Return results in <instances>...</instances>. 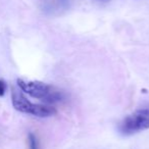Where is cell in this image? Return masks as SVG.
Returning a JSON list of instances; mask_svg holds the SVG:
<instances>
[{"instance_id": "cell-3", "label": "cell", "mask_w": 149, "mask_h": 149, "mask_svg": "<svg viewBox=\"0 0 149 149\" xmlns=\"http://www.w3.org/2000/svg\"><path fill=\"white\" fill-rule=\"evenodd\" d=\"M17 84L23 92H25L28 95L32 96L34 98L41 99L42 101L49 95L50 92L54 88L51 85H48V84L43 83V82L27 81V80L21 79V78L17 80Z\"/></svg>"}, {"instance_id": "cell-4", "label": "cell", "mask_w": 149, "mask_h": 149, "mask_svg": "<svg viewBox=\"0 0 149 149\" xmlns=\"http://www.w3.org/2000/svg\"><path fill=\"white\" fill-rule=\"evenodd\" d=\"M62 98H63V95H62L61 92L58 91V90H55L53 88V90L50 92V94L43 100V101L46 102V103H54V102L61 101Z\"/></svg>"}, {"instance_id": "cell-5", "label": "cell", "mask_w": 149, "mask_h": 149, "mask_svg": "<svg viewBox=\"0 0 149 149\" xmlns=\"http://www.w3.org/2000/svg\"><path fill=\"white\" fill-rule=\"evenodd\" d=\"M28 142H29L30 149H39L38 148V140L33 133H29L28 135Z\"/></svg>"}, {"instance_id": "cell-2", "label": "cell", "mask_w": 149, "mask_h": 149, "mask_svg": "<svg viewBox=\"0 0 149 149\" xmlns=\"http://www.w3.org/2000/svg\"><path fill=\"white\" fill-rule=\"evenodd\" d=\"M149 129V110L141 109L132 116L124 118L120 125V130L123 134L131 135Z\"/></svg>"}, {"instance_id": "cell-1", "label": "cell", "mask_w": 149, "mask_h": 149, "mask_svg": "<svg viewBox=\"0 0 149 149\" xmlns=\"http://www.w3.org/2000/svg\"><path fill=\"white\" fill-rule=\"evenodd\" d=\"M11 102L15 110L38 118H49L57 112L56 108L53 106L32 103L23 94V91L17 88H13L11 90Z\"/></svg>"}, {"instance_id": "cell-6", "label": "cell", "mask_w": 149, "mask_h": 149, "mask_svg": "<svg viewBox=\"0 0 149 149\" xmlns=\"http://www.w3.org/2000/svg\"><path fill=\"white\" fill-rule=\"evenodd\" d=\"M6 83H5L3 80H0V97L4 96L5 92H6Z\"/></svg>"}]
</instances>
